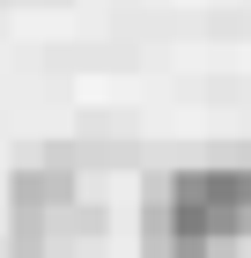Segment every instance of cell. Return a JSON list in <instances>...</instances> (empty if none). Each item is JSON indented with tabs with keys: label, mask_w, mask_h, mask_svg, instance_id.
Instances as JSON below:
<instances>
[{
	"label": "cell",
	"mask_w": 251,
	"mask_h": 258,
	"mask_svg": "<svg viewBox=\"0 0 251 258\" xmlns=\"http://www.w3.org/2000/svg\"><path fill=\"white\" fill-rule=\"evenodd\" d=\"M0 258H52V229H37V221H8V229H0Z\"/></svg>",
	"instance_id": "cell-2"
},
{
	"label": "cell",
	"mask_w": 251,
	"mask_h": 258,
	"mask_svg": "<svg viewBox=\"0 0 251 258\" xmlns=\"http://www.w3.org/2000/svg\"><path fill=\"white\" fill-rule=\"evenodd\" d=\"M229 258H236V251H229Z\"/></svg>",
	"instance_id": "cell-3"
},
{
	"label": "cell",
	"mask_w": 251,
	"mask_h": 258,
	"mask_svg": "<svg viewBox=\"0 0 251 258\" xmlns=\"http://www.w3.org/2000/svg\"><path fill=\"white\" fill-rule=\"evenodd\" d=\"M74 207H81V170L67 155H22L15 170H8V221L59 229Z\"/></svg>",
	"instance_id": "cell-1"
}]
</instances>
